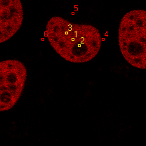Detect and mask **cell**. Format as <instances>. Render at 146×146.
I'll return each mask as SVG.
<instances>
[{"instance_id": "4", "label": "cell", "mask_w": 146, "mask_h": 146, "mask_svg": "<svg viewBox=\"0 0 146 146\" xmlns=\"http://www.w3.org/2000/svg\"><path fill=\"white\" fill-rule=\"evenodd\" d=\"M23 7L19 0L0 1V42L8 41L21 28L23 21Z\"/></svg>"}, {"instance_id": "2", "label": "cell", "mask_w": 146, "mask_h": 146, "mask_svg": "<svg viewBox=\"0 0 146 146\" xmlns=\"http://www.w3.org/2000/svg\"><path fill=\"white\" fill-rule=\"evenodd\" d=\"M120 51L133 68H146V11L135 9L127 12L120 21L118 31Z\"/></svg>"}, {"instance_id": "3", "label": "cell", "mask_w": 146, "mask_h": 146, "mask_svg": "<svg viewBox=\"0 0 146 146\" xmlns=\"http://www.w3.org/2000/svg\"><path fill=\"white\" fill-rule=\"evenodd\" d=\"M27 80V69L18 60L0 63V111L13 108L23 93Z\"/></svg>"}, {"instance_id": "1", "label": "cell", "mask_w": 146, "mask_h": 146, "mask_svg": "<svg viewBox=\"0 0 146 146\" xmlns=\"http://www.w3.org/2000/svg\"><path fill=\"white\" fill-rule=\"evenodd\" d=\"M46 36L55 51L71 63L90 61L101 48V34L95 26L74 23L60 16L48 20Z\"/></svg>"}]
</instances>
